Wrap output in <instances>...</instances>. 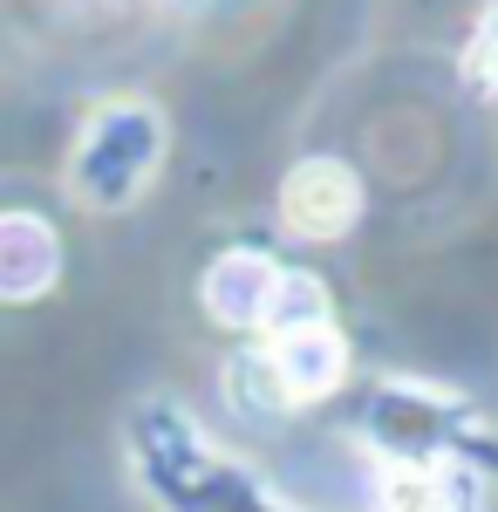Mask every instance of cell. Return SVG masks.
Here are the masks:
<instances>
[{"label":"cell","instance_id":"52a82bcc","mask_svg":"<svg viewBox=\"0 0 498 512\" xmlns=\"http://www.w3.org/2000/svg\"><path fill=\"white\" fill-rule=\"evenodd\" d=\"M219 376H226V396H232V410H239V417H253V424H267V417H287V403H280V383H273V369H267V355H260V342H246V349L232 355Z\"/></svg>","mask_w":498,"mask_h":512},{"label":"cell","instance_id":"6da1fadb","mask_svg":"<svg viewBox=\"0 0 498 512\" xmlns=\"http://www.w3.org/2000/svg\"><path fill=\"white\" fill-rule=\"evenodd\" d=\"M130 472L151 492L157 512H301L253 478L239 458H226L198 417L171 396H144L130 410Z\"/></svg>","mask_w":498,"mask_h":512},{"label":"cell","instance_id":"277c9868","mask_svg":"<svg viewBox=\"0 0 498 512\" xmlns=\"http://www.w3.org/2000/svg\"><path fill=\"white\" fill-rule=\"evenodd\" d=\"M260 355H267L273 383H280V403L287 410H314L328 396L348 390V335L342 321H307V328H280V335H260Z\"/></svg>","mask_w":498,"mask_h":512},{"label":"cell","instance_id":"7a4b0ae2","mask_svg":"<svg viewBox=\"0 0 498 512\" xmlns=\"http://www.w3.org/2000/svg\"><path fill=\"white\" fill-rule=\"evenodd\" d=\"M171 158V123L151 96H110L82 117L76 144H69V171L62 185L82 212L116 219L130 205H144L157 185V171Z\"/></svg>","mask_w":498,"mask_h":512},{"label":"cell","instance_id":"ba28073f","mask_svg":"<svg viewBox=\"0 0 498 512\" xmlns=\"http://www.w3.org/2000/svg\"><path fill=\"white\" fill-rule=\"evenodd\" d=\"M464 82H478L485 96H498V0H485L478 28L464 41Z\"/></svg>","mask_w":498,"mask_h":512},{"label":"cell","instance_id":"3957f363","mask_svg":"<svg viewBox=\"0 0 498 512\" xmlns=\"http://www.w3.org/2000/svg\"><path fill=\"white\" fill-rule=\"evenodd\" d=\"M362 171L335 151H314L287 171V185H280V226L294 239H348L362 226Z\"/></svg>","mask_w":498,"mask_h":512},{"label":"cell","instance_id":"8992f818","mask_svg":"<svg viewBox=\"0 0 498 512\" xmlns=\"http://www.w3.org/2000/svg\"><path fill=\"white\" fill-rule=\"evenodd\" d=\"M62 226L48 212L7 205L0 212V308H28L62 287Z\"/></svg>","mask_w":498,"mask_h":512},{"label":"cell","instance_id":"5b68a950","mask_svg":"<svg viewBox=\"0 0 498 512\" xmlns=\"http://www.w3.org/2000/svg\"><path fill=\"white\" fill-rule=\"evenodd\" d=\"M280 280L287 267L273 260L267 246H226L205 274H198V308L205 321H219L226 335H267L273 321V301H280Z\"/></svg>","mask_w":498,"mask_h":512}]
</instances>
